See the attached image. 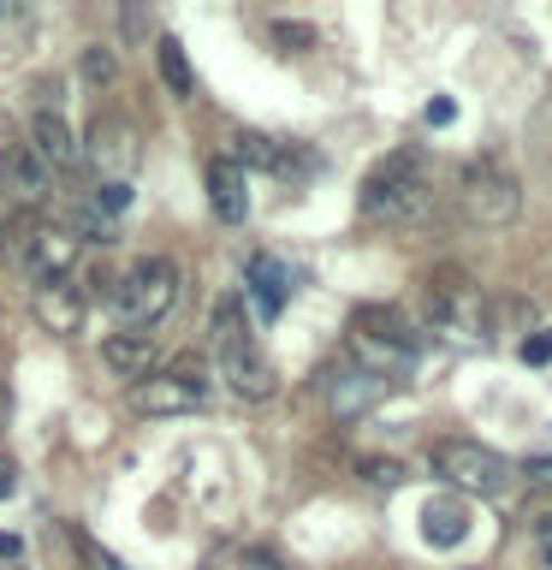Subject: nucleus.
I'll list each match as a JSON object with an SVG mask.
<instances>
[{
  "mask_svg": "<svg viewBox=\"0 0 552 570\" xmlns=\"http://www.w3.org/2000/svg\"><path fill=\"white\" fill-rule=\"evenodd\" d=\"M214 356H220V381L238 392L244 404H267L274 399V363L256 351V338L244 327V303L226 297L220 309H214Z\"/></svg>",
  "mask_w": 552,
  "mask_h": 570,
  "instance_id": "1",
  "label": "nucleus"
},
{
  "mask_svg": "<svg viewBox=\"0 0 552 570\" xmlns=\"http://www.w3.org/2000/svg\"><path fill=\"white\" fill-rule=\"evenodd\" d=\"M351 351H356V368L392 381V374L416 363V327L398 309H386V303H368V309L351 315Z\"/></svg>",
  "mask_w": 552,
  "mask_h": 570,
  "instance_id": "2",
  "label": "nucleus"
},
{
  "mask_svg": "<svg viewBox=\"0 0 552 570\" xmlns=\"http://www.w3.org/2000/svg\"><path fill=\"white\" fill-rule=\"evenodd\" d=\"M172 303H178V267L167 256H142L114 279V309L125 333H149L155 321H167Z\"/></svg>",
  "mask_w": 552,
  "mask_h": 570,
  "instance_id": "3",
  "label": "nucleus"
},
{
  "mask_svg": "<svg viewBox=\"0 0 552 570\" xmlns=\"http://www.w3.org/2000/svg\"><path fill=\"white\" fill-rule=\"evenodd\" d=\"M356 208L368 220H410V214L427 208V185H422V149H392L381 167L363 178V196Z\"/></svg>",
  "mask_w": 552,
  "mask_h": 570,
  "instance_id": "4",
  "label": "nucleus"
},
{
  "mask_svg": "<svg viewBox=\"0 0 552 570\" xmlns=\"http://www.w3.org/2000/svg\"><path fill=\"white\" fill-rule=\"evenodd\" d=\"M457 208L470 214L475 226H511L516 214H523V185H516V173L505 160L481 155L457 173Z\"/></svg>",
  "mask_w": 552,
  "mask_h": 570,
  "instance_id": "5",
  "label": "nucleus"
},
{
  "mask_svg": "<svg viewBox=\"0 0 552 570\" xmlns=\"http://www.w3.org/2000/svg\"><path fill=\"white\" fill-rule=\"evenodd\" d=\"M208 404V368L196 356H178L172 368H155L149 381L131 386V410L137 416H190Z\"/></svg>",
  "mask_w": 552,
  "mask_h": 570,
  "instance_id": "6",
  "label": "nucleus"
},
{
  "mask_svg": "<svg viewBox=\"0 0 552 570\" xmlns=\"http://www.w3.org/2000/svg\"><path fill=\"white\" fill-rule=\"evenodd\" d=\"M434 470L452 481L457 493H475V499H499L511 488V463L481 440H440L434 445Z\"/></svg>",
  "mask_w": 552,
  "mask_h": 570,
  "instance_id": "7",
  "label": "nucleus"
},
{
  "mask_svg": "<svg viewBox=\"0 0 552 570\" xmlns=\"http://www.w3.org/2000/svg\"><path fill=\"white\" fill-rule=\"evenodd\" d=\"M83 155H89V167H96L101 185H131V173H137V131H131V119L96 114Z\"/></svg>",
  "mask_w": 552,
  "mask_h": 570,
  "instance_id": "8",
  "label": "nucleus"
},
{
  "mask_svg": "<svg viewBox=\"0 0 552 570\" xmlns=\"http://www.w3.org/2000/svg\"><path fill=\"white\" fill-rule=\"evenodd\" d=\"M422 309H427V321H434L440 333H481V297H475V285L463 274H452V267H440V274L427 279Z\"/></svg>",
  "mask_w": 552,
  "mask_h": 570,
  "instance_id": "9",
  "label": "nucleus"
},
{
  "mask_svg": "<svg viewBox=\"0 0 552 570\" xmlns=\"http://www.w3.org/2000/svg\"><path fill=\"white\" fill-rule=\"evenodd\" d=\"M0 190H7L12 208H42V196H48V167L36 160L30 142L12 137V131L0 142Z\"/></svg>",
  "mask_w": 552,
  "mask_h": 570,
  "instance_id": "10",
  "label": "nucleus"
},
{
  "mask_svg": "<svg viewBox=\"0 0 552 570\" xmlns=\"http://www.w3.org/2000/svg\"><path fill=\"white\" fill-rule=\"evenodd\" d=\"M386 374H368V368H338V374H327V410L338 422H356V416H368L374 404L386 399Z\"/></svg>",
  "mask_w": 552,
  "mask_h": 570,
  "instance_id": "11",
  "label": "nucleus"
},
{
  "mask_svg": "<svg viewBox=\"0 0 552 570\" xmlns=\"http://www.w3.org/2000/svg\"><path fill=\"white\" fill-rule=\"evenodd\" d=\"M71 262H78V238L66 226H36L24 238V267L36 285H60L71 274Z\"/></svg>",
  "mask_w": 552,
  "mask_h": 570,
  "instance_id": "12",
  "label": "nucleus"
},
{
  "mask_svg": "<svg viewBox=\"0 0 552 570\" xmlns=\"http://www.w3.org/2000/svg\"><path fill=\"white\" fill-rule=\"evenodd\" d=\"M30 149H36V160H42V167H53V173H71V167L83 160L78 137H71V125L53 114V107H42V114L30 119Z\"/></svg>",
  "mask_w": 552,
  "mask_h": 570,
  "instance_id": "13",
  "label": "nucleus"
},
{
  "mask_svg": "<svg viewBox=\"0 0 552 570\" xmlns=\"http://www.w3.org/2000/svg\"><path fill=\"white\" fill-rule=\"evenodd\" d=\"M30 315H36V327L42 333H83V297L71 292V285H36V297H30Z\"/></svg>",
  "mask_w": 552,
  "mask_h": 570,
  "instance_id": "14",
  "label": "nucleus"
},
{
  "mask_svg": "<svg viewBox=\"0 0 552 570\" xmlns=\"http://www.w3.org/2000/svg\"><path fill=\"white\" fill-rule=\"evenodd\" d=\"M101 363L114 374H125V381H149L155 374V333H107Z\"/></svg>",
  "mask_w": 552,
  "mask_h": 570,
  "instance_id": "15",
  "label": "nucleus"
},
{
  "mask_svg": "<svg viewBox=\"0 0 552 570\" xmlns=\"http://www.w3.org/2000/svg\"><path fill=\"white\" fill-rule=\"evenodd\" d=\"M208 203H214V214H220L226 226H238L244 214H249V190H244V167L231 155H220V160H208Z\"/></svg>",
  "mask_w": 552,
  "mask_h": 570,
  "instance_id": "16",
  "label": "nucleus"
},
{
  "mask_svg": "<svg viewBox=\"0 0 552 570\" xmlns=\"http://www.w3.org/2000/svg\"><path fill=\"white\" fill-rule=\"evenodd\" d=\"M463 534H470V505H463V499H427L422 505V541L427 547H457Z\"/></svg>",
  "mask_w": 552,
  "mask_h": 570,
  "instance_id": "17",
  "label": "nucleus"
},
{
  "mask_svg": "<svg viewBox=\"0 0 552 570\" xmlns=\"http://www.w3.org/2000/svg\"><path fill=\"white\" fill-rule=\"evenodd\" d=\"M285 292H292V279H285V267L274 256H256L249 262V297H256V315L274 321L285 309Z\"/></svg>",
  "mask_w": 552,
  "mask_h": 570,
  "instance_id": "18",
  "label": "nucleus"
},
{
  "mask_svg": "<svg viewBox=\"0 0 552 570\" xmlns=\"http://www.w3.org/2000/svg\"><path fill=\"white\" fill-rule=\"evenodd\" d=\"M155 66H160V83H167L172 96H190V89H196L190 60H185V48H178L172 36H160V42H155Z\"/></svg>",
  "mask_w": 552,
  "mask_h": 570,
  "instance_id": "19",
  "label": "nucleus"
},
{
  "mask_svg": "<svg viewBox=\"0 0 552 570\" xmlns=\"http://www.w3.org/2000/svg\"><path fill=\"white\" fill-rule=\"evenodd\" d=\"M356 475L374 481V488H398V481H404V463H398V458H363V463H356Z\"/></svg>",
  "mask_w": 552,
  "mask_h": 570,
  "instance_id": "20",
  "label": "nucleus"
},
{
  "mask_svg": "<svg viewBox=\"0 0 552 570\" xmlns=\"http://www.w3.org/2000/svg\"><path fill=\"white\" fill-rule=\"evenodd\" d=\"M274 42L285 53H303V48H315V30L309 24H292V18H274Z\"/></svg>",
  "mask_w": 552,
  "mask_h": 570,
  "instance_id": "21",
  "label": "nucleus"
},
{
  "mask_svg": "<svg viewBox=\"0 0 552 570\" xmlns=\"http://www.w3.org/2000/svg\"><path fill=\"white\" fill-rule=\"evenodd\" d=\"M523 363H529V368H546V363H552V333H546V327H529V338H523Z\"/></svg>",
  "mask_w": 552,
  "mask_h": 570,
  "instance_id": "22",
  "label": "nucleus"
},
{
  "mask_svg": "<svg viewBox=\"0 0 552 570\" xmlns=\"http://www.w3.org/2000/svg\"><path fill=\"white\" fill-rule=\"evenodd\" d=\"M78 71H83L89 83H107V78H114V53H107V48H83Z\"/></svg>",
  "mask_w": 552,
  "mask_h": 570,
  "instance_id": "23",
  "label": "nucleus"
},
{
  "mask_svg": "<svg viewBox=\"0 0 552 570\" xmlns=\"http://www.w3.org/2000/svg\"><path fill=\"white\" fill-rule=\"evenodd\" d=\"M78 552H83V570H131V564H119L114 552H101L89 534H78Z\"/></svg>",
  "mask_w": 552,
  "mask_h": 570,
  "instance_id": "24",
  "label": "nucleus"
},
{
  "mask_svg": "<svg viewBox=\"0 0 552 570\" xmlns=\"http://www.w3.org/2000/svg\"><path fill=\"white\" fill-rule=\"evenodd\" d=\"M125 203H131V185H96V208H107V214H119Z\"/></svg>",
  "mask_w": 552,
  "mask_h": 570,
  "instance_id": "25",
  "label": "nucleus"
},
{
  "mask_svg": "<svg viewBox=\"0 0 552 570\" xmlns=\"http://www.w3.org/2000/svg\"><path fill=\"white\" fill-rule=\"evenodd\" d=\"M244 570H297V564H285L279 552H262L256 547V552H244Z\"/></svg>",
  "mask_w": 552,
  "mask_h": 570,
  "instance_id": "26",
  "label": "nucleus"
},
{
  "mask_svg": "<svg viewBox=\"0 0 552 570\" xmlns=\"http://www.w3.org/2000/svg\"><path fill=\"white\" fill-rule=\"evenodd\" d=\"M523 475L534 481V488H552V458H529V463H523Z\"/></svg>",
  "mask_w": 552,
  "mask_h": 570,
  "instance_id": "27",
  "label": "nucleus"
},
{
  "mask_svg": "<svg viewBox=\"0 0 552 570\" xmlns=\"http://www.w3.org/2000/svg\"><path fill=\"white\" fill-rule=\"evenodd\" d=\"M12 488H18V463H12L7 452H0V499H7Z\"/></svg>",
  "mask_w": 552,
  "mask_h": 570,
  "instance_id": "28",
  "label": "nucleus"
},
{
  "mask_svg": "<svg viewBox=\"0 0 552 570\" xmlns=\"http://www.w3.org/2000/svg\"><path fill=\"white\" fill-rule=\"evenodd\" d=\"M452 114H457L452 101H427V125H452Z\"/></svg>",
  "mask_w": 552,
  "mask_h": 570,
  "instance_id": "29",
  "label": "nucleus"
},
{
  "mask_svg": "<svg viewBox=\"0 0 552 570\" xmlns=\"http://www.w3.org/2000/svg\"><path fill=\"white\" fill-rule=\"evenodd\" d=\"M529 523H534V534H541V541H552V505H541V511L529 517Z\"/></svg>",
  "mask_w": 552,
  "mask_h": 570,
  "instance_id": "30",
  "label": "nucleus"
},
{
  "mask_svg": "<svg viewBox=\"0 0 552 570\" xmlns=\"http://www.w3.org/2000/svg\"><path fill=\"white\" fill-rule=\"evenodd\" d=\"M18 552H24V541H18V534H0V559H18Z\"/></svg>",
  "mask_w": 552,
  "mask_h": 570,
  "instance_id": "31",
  "label": "nucleus"
},
{
  "mask_svg": "<svg viewBox=\"0 0 552 570\" xmlns=\"http://www.w3.org/2000/svg\"><path fill=\"white\" fill-rule=\"evenodd\" d=\"M7 416H12V386L0 381V428H7Z\"/></svg>",
  "mask_w": 552,
  "mask_h": 570,
  "instance_id": "32",
  "label": "nucleus"
},
{
  "mask_svg": "<svg viewBox=\"0 0 552 570\" xmlns=\"http://www.w3.org/2000/svg\"><path fill=\"white\" fill-rule=\"evenodd\" d=\"M546 570H552V541H546Z\"/></svg>",
  "mask_w": 552,
  "mask_h": 570,
  "instance_id": "33",
  "label": "nucleus"
},
{
  "mask_svg": "<svg viewBox=\"0 0 552 570\" xmlns=\"http://www.w3.org/2000/svg\"><path fill=\"white\" fill-rule=\"evenodd\" d=\"M0 249H7V226H0Z\"/></svg>",
  "mask_w": 552,
  "mask_h": 570,
  "instance_id": "34",
  "label": "nucleus"
}]
</instances>
